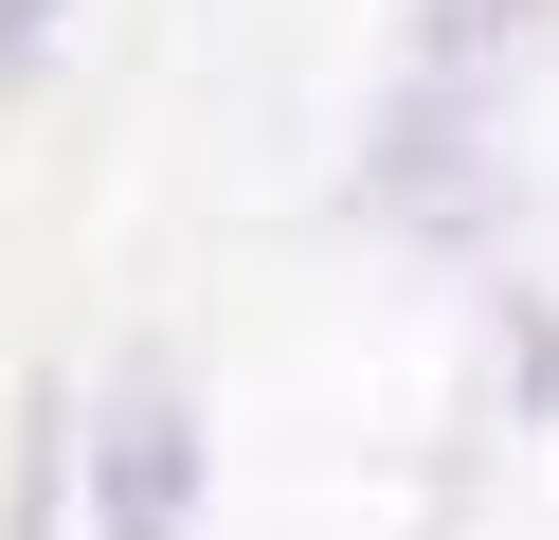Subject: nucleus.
Listing matches in <instances>:
<instances>
[{
  "mask_svg": "<svg viewBox=\"0 0 559 540\" xmlns=\"http://www.w3.org/2000/svg\"><path fill=\"white\" fill-rule=\"evenodd\" d=\"M181 504H199V415L181 396H127L109 451H91V523L109 540H181Z\"/></svg>",
  "mask_w": 559,
  "mask_h": 540,
  "instance_id": "nucleus-1",
  "label": "nucleus"
},
{
  "mask_svg": "<svg viewBox=\"0 0 559 540\" xmlns=\"http://www.w3.org/2000/svg\"><path fill=\"white\" fill-rule=\"evenodd\" d=\"M379 199H397V216H433V235H469V216H487V163H469V108H451V91H415V108H397V144H379Z\"/></svg>",
  "mask_w": 559,
  "mask_h": 540,
  "instance_id": "nucleus-2",
  "label": "nucleus"
},
{
  "mask_svg": "<svg viewBox=\"0 0 559 540\" xmlns=\"http://www.w3.org/2000/svg\"><path fill=\"white\" fill-rule=\"evenodd\" d=\"M37 36H55V0H0V72H37Z\"/></svg>",
  "mask_w": 559,
  "mask_h": 540,
  "instance_id": "nucleus-3",
  "label": "nucleus"
}]
</instances>
